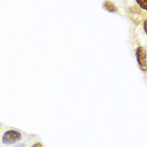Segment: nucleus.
<instances>
[{
    "instance_id": "1",
    "label": "nucleus",
    "mask_w": 147,
    "mask_h": 147,
    "mask_svg": "<svg viewBox=\"0 0 147 147\" xmlns=\"http://www.w3.org/2000/svg\"><path fill=\"white\" fill-rule=\"evenodd\" d=\"M136 60L138 63V67L142 72H147V52L145 50V47L138 46L136 48Z\"/></svg>"
},
{
    "instance_id": "2",
    "label": "nucleus",
    "mask_w": 147,
    "mask_h": 147,
    "mask_svg": "<svg viewBox=\"0 0 147 147\" xmlns=\"http://www.w3.org/2000/svg\"><path fill=\"white\" fill-rule=\"evenodd\" d=\"M22 140V133L17 129H9L4 134H3L1 142L4 145H11V143H15L18 141Z\"/></svg>"
},
{
    "instance_id": "3",
    "label": "nucleus",
    "mask_w": 147,
    "mask_h": 147,
    "mask_svg": "<svg viewBox=\"0 0 147 147\" xmlns=\"http://www.w3.org/2000/svg\"><path fill=\"white\" fill-rule=\"evenodd\" d=\"M103 8L105 9L107 11H109V13H118V8L114 5V3L109 1V0H105V1L103 3Z\"/></svg>"
},
{
    "instance_id": "4",
    "label": "nucleus",
    "mask_w": 147,
    "mask_h": 147,
    "mask_svg": "<svg viewBox=\"0 0 147 147\" xmlns=\"http://www.w3.org/2000/svg\"><path fill=\"white\" fill-rule=\"evenodd\" d=\"M136 3L141 9H143V10L147 11V0H136Z\"/></svg>"
},
{
    "instance_id": "5",
    "label": "nucleus",
    "mask_w": 147,
    "mask_h": 147,
    "mask_svg": "<svg viewBox=\"0 0 147 147\" xmlns=\"http://www.w3.org/2000/svg\"><path fill=\"white\" fill-rule=\"evenodd\" d=\"M143 30H145V33H147V19H145V22H143Z\"/></svg>"
},
{
    "instance_id": "6",
    "label": "nucleus",
    "mask_w": 147,
    "mask_h": 147,
    "mask_svg": "<svg viewBox=\"0 0 147 147\" xmlns=\"http://www.w3.org/2000/svg\"><path fill=\"white\" fill-rule=\"evenodd\" d=\"M30 147H43V145H42L41 142H37V143H34V145H32Z\"/></svg>"
},
{
    "instance_id": "7",
    "label": "nucleus",
    "mask_w": 147,
    "mask_h": 147,
    "mask_svg": "<svg viewBox=\"0 0 147 147\" xmlns=\"http://www.w3.org/2000/svg\"><path fill=\"white\" fill-rule=\"evenodd\" d=\"M17 147H24V143H22V145H19V146H17Z\"/></svg>"
}]
</instances>
